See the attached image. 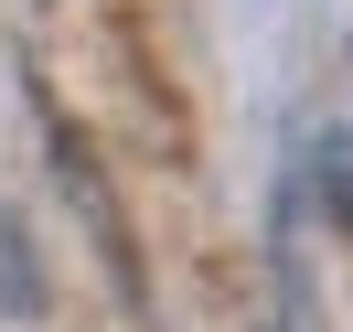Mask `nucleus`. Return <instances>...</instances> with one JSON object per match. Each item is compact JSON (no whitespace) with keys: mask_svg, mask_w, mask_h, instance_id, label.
<instances>
[{"mask_svg":"<svg viewBox=\"0 0 353 332\" xmlns=\"http://www.w3.org/2000/svg\"><path fill=\"white\" fill-rule=\"evenodd\" d=\"M43 257H32V236H22V215L0 204V322H43Z\"/></svg>","mask_w":353,"mask_h":332,"instance_id":"nucleus-1","label":"nucleus"}]
</instances>
